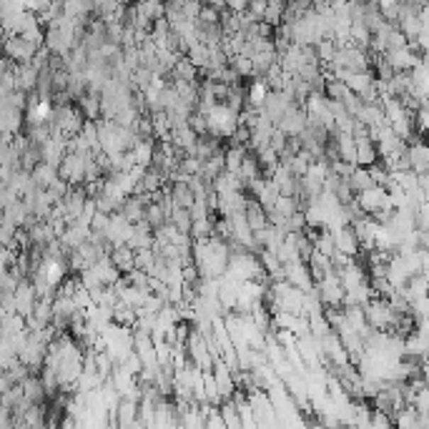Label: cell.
Masks as SVG:
<instances>
[{
    "instance_id": "obj_17",
    "label": "cell",
    "mask_w": 429,
    "mask_h": 429,
    "mask_svg": "<svg viewBox=\"0 0 429 429\" xmlns=\"http://www.w3.org/2000/svg\"><path fill=\"white\" fill-rule=\"evenodd\" d=\"M286 18V3H269L267 16H264V23H269L272 28H279Z\"/></svg>"
},
{
    "instance_id": "obj_7",
    "label": "cell",
    "mask_w": 429,
    "mask_h": 429,
    "mask_svg": "<svg viewBox=\"0 0 429 429\" xmlns=\"http://www.w3.org/2000/svg\"><path fill=\"white\" fill-rule=\"evenodd\" d=\"M334 244H337V254L349 256V259H359L362 256V244H359L352 226L339 228L337 234H334Z\"/></svg>"
},
{
    "instance_id": "obj_16",
    "label": "cell",
    "mask_w": 429,
    "mask_h": 429,
    "mask_svg": "<svg viewBox=\"0 0 429 429\" xmlns=\"http://www.w3.org/2000/svg\"><path fill=\"white\" fill-rule=\"evenodd\" d=\"M169 221L174 223L176 228H179L181 234H189V236H191V228H194V216H191L189 208L176 206V208H174V213H171Z\"/></svg>"
},
{
    "instance_id": "obj_1",
    "label": "cell",
    "mask_w": 429,
    "mask_h": 429,
    "mask_svg": "<svg viewBox=\"0 0 429 429\" xmlns=\"http://www.w3.org/2000/svg\"><path fill=\"white\" fill-rule=\"evenodd\" d=\"M364 314H367V324L374 329V332H394L399 316L391 311L389 301L386 299H374L364 306Z\"/></svg>"
},
{
    "instance_id": "obj_13",
    "label": "cell",
    "mask_w": 429,
    "mask_h": 429,
    "mask_svg": "<svg viewBox=\"0 0 429 429\" xmlns=\"http://www.w3.org/2000/svg\"><path fill=\"white\" fill-rule=\"evenodd\" d=\"M171 196H174V204L181 208H189L196 204V194L191 191L189 184H184V181H176V184H171Z\"/></svg>"
},
{
    "instance_id": "obj_14",
    "label": "cell",
    "mask_w": 429,
    "mask_h": 429,
    "mask_svg": "<svg viewBox=\"0 0 429 429\" xmlns=\"http://www.w3.org/2000/svg\"><path fill=\"white\" fill-rule=\"evenodd\" d=\"M374 163H379V151H377V143L359 141L357 143V166H364V169H369V166H374Z\"/></svg>"
},
{
    "instance_id": "obj_8",
    "label": "cell",
    "mask_w": 429,
    "mask_h": 429,
    "mask_svg": "<svg viewBox=\"0 0 429 429\" xmlns=\"http://www.w3.org/2000/svg\"><path fill=\"white\" fill-rule=\"evenodd\" d=\"M269 93H272L269 83L264 81V78H254L251 83H246V106H251V108L256 111H264Z\"/></svg>"
},
{
    "instance_id": "obj_12",
    "label": "cell",
    "mask_w": 429,
    "mask_h": 429,
    "mask_svg": "<svg viewBox=\"0 0 429 429\" xmlns=\"http://www.w3.org/2000/svg\"><path fill=\"white\" fill-rule=\"evenodd\" d=\"M369 301H374L372 284H362V286L347 289V299H344V306H367Z\"/></svg>"
},
{
    "instance_id": "obj_2",
    "label": "cell",
    "mask_w": 429,
    "mask_h": 429,
    "mask_svg": "<svg viewBox=\"0 0 429 429\" xmlns=\"http://www.w3.org/2000/svg\"><path fill=\"white\" fill-rule=\"evenodd\" d=\"M357 204L359 208L364 211V216H377L379 211H386V208H394L389 201V194H386L384 186H372V189L357 194ZM397 211V208H394Z\"/></svg>"
},
{
    "instance_id": "obj_18",
    "label": "cell",
    "mask_w": 429,
    "mask_h": 429,
    "mask_svg": "<svg viewBox=\"0 0 429 429\" xmlns=\"http://www.w3.org/2000/svg\"><path fill=\"white\" fill-rule=\"evenodd\" d=\"M156 261H158V254H156L153 249L138 251V254H136V269H141V272L151 274L153 267H156Z\"/></svg>"
},
{
    "instance_id": "obj_19",
    "label": "cell",
    "mask_w": 429,
    "mask_h": 429,
    "mask_svg": "<svg viewBox=\"0 0 429 429\" xmlns=\"http://www.w3.org/2000/svg\"><path fill=\"white\" fill-rule=\"evenodd\" d=\"M419 21H422L424 30H429V3H422V8H419Z\"/></svg>"
},
{
    "instance_id": "obj_5",
    "label": "cell",
    "mask_w": 429,
    "mask_h": 429,
    "mask_svg": "<svg viewBox=\"0 0 429 429\" xmlns=\"http://www.w3.org/2000/svg\"><path fill=\"white\" fill-rule=\"evenodd\" d=\"M284 279H286L294 289H301V291H311V289L316 286L306 261H291V264H286V267H284Z\"/></svg>"
},
{
    "instance_id": "obj_10",
    "label": "cell",
    "mask_w": 429,
    "mask_h": 429,
    "mask_svg": "<svg viewBox=\"0 0 429 429\" xmlns=\"http://www.w3.org/2000/svg\"><path fill=\"white\" fill-rule=\"evenodd\" d=\"M23 397L30 399L33 404H43L48 399V391H45V384L40 379V374H30L26 381H23Z\"/></svg>"
},
{
    "instance_id": "obj_11",
    "label": "cell",
    "mask_w": 429,
    "mask_h": 429,
    "mask_svg": "<svg viewBox=\"0 0 429 429\" xmlns=\"http://www.w3.org/2000/svg\"><path fill=\"white\" fill-rule=\"evenodd\" d=\"M111 261H113L116 269H118L123 277H128V274L136 269V251L128 249V246H121V249H113V254H111Z\"/></svg>"
},
{
    "instance_id": "obj_4",
    "label": "cell",
    "mask_w": 429,
    "mask_h": 429,
    "mask_svg": "<svg viewBox=\"0 0 429 429\" xmlns=\"http://www.w3.org/2000/svg\"><path fill=\"white\" fill-rule=\"evenodd\" d=\"M86 161H88V153H68L60 163V179L68 181V184L76 189V186L86 184Z\"/></svg>"
},
{
    "instance_id": "obj_15",
    "label": "cell",
    "mask_w": 429,
    "mask_h": 429,
    "mask_svg": "<svg viewBox=\"0 0 429 429\" xmlns=\"http://www.w3.org/2000/svg\"><path fill=\"white\" fill-rule=\"evenodd\" d=\"M349 186H352L354 194H362V191L372 189V186H377V184H374V179H372L369 169H364V166H357V169H354V174H352V179H349Z\"/></svg>"
},
{
    "instance_id": "obj_3",
    "label": "cell",
    "mask_w": 429,
    "mask_h": 429,
    "mask_svg": "<svg viewBox=\"0 0 429 429\" xmlns=\"http://www.w3.org/2000/svg\"><path fill=\"white\" fill-rule=\"evenodd\" d=\"M3 50H6V58L13 60L16 65L30 63L40 48H35L33 43H28L23 35H11V38H3Z\"/></svg>"
},
{
    "instance_id": "obj_6",
    "label": "cell",
    "mask_w": 429,
    "mask_h": 429,
    "mask_svg": "<svg viewBox=\"0 0 429 429\" xmlns=\"http://www.w3.org/2000/svg\"><path fill=\"white\" fill-rule=\"evenodd\" d=\"M407 156H409V163H412L414 174L417 176L427 174L429 171V141H422V136L414 138V141L407 146Z\"/></svg>"
},
{
    "instance_id": "obj_9",
    "label": "cell",
    "mask_w": 429,
    "mask_h": 429,
    "mask_svg": "<svg viewBox=\"0 0 429 429\" xmlns=\"http://www.w3.org/2000/svg\"><path fill=\"white\" fill-rule=\"evenodd\" d=\"M246 221H249V226H251V231H254V234H259V231L269 228V213L264 211V206L256 201L254 196L249 199V206H246Z\"/></svg>"
}]
</instances>
